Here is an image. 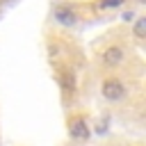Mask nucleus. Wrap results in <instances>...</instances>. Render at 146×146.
<instances>
[{"label":"nucleus","mask_w":146,"mask_h":146,"mask_svg":"<svg viewBox=\"0 0 146 146\" xmlns=\"http://www.w3.org/2000/svg\"><path fill=\"white\" fill-rule=\"evenodd\" d=\"M128 94V89L119 82V80H105L103 82V96L107 100H123Z\"/></svg>","instance_id":"f03ea898"},{"label":"nucleus","mask_w":146,"mask_h":146,"mask_svg":"<svg viewBox=\"0 0 146 146\" xmlns=\"http://www.w3.org/2000/svg\"><path fill=\"white\" fill-rule=\"evenodd\" d=\"M121 21H125V23L135 21V11H130V9H128V11H123V14H121Z\"/></svg>","instance_id":"0eeeda50"},{"label":"nucleus","mask_w":146,"mask_h":146,"mask_svg":"<svg viewBox=\"0 0 146 146\" xmlns=\"http://www.w3.org/2000/svg\"><path fill=\"white\" fill-rule=\"evenodd\" d=\"M132 34H135L137 39H144V34H146V16H137V18H135Z\"/></svg>","instance_id":"39448f33"},{"label":"nucleus","mask_w":146,"mask_h":146,"mask_svg":"<svg viewBox=\"0 0 146 146\" xmlns=\"http://www.w3.org/2000/svg\"><path fill=\"white\" fill-rule=\"evenodd\" d=\"M0 7H2V0H0Z\"/></svg>","instance_id":"6e6552de"},{"label":"nucleus","mask_w":146,"mask_h":146,"mask_svg":"<svg viewBox=\"0 0 146 146\" xmlns=\"http://www.w3.org/2000/svg\"><path fill=\"white\" fill-rule=\"evenodd\" d=\"M71 137L73 139H87L89 137V128H87V123L82 119L71 121Z\"/></svg>","instance_id":"20e7f679"},{"label":"nucleus","mask_w":146,"mask_h":146,"mask_svg":"<svg viewBox=\"0 0 146 146\" xmlns=\"http://www.w3.org/2000/svg\"><path fill=\"white\" fill-rule=\"evenodd\" d=\"M52 16H55V21H57L59 25H64V27H73V25L78 23V11H75L71 5H57L55 11H52Z\"/></svg>","instance_id":"f257e3e1"},{"label":"nucleus","mask_w":146,"mask_h":146,"mask_svg":"<svg viewBox=\"0 0 146 146\" xmlns=\"http://www.w3.org/2000/svg\"><path fill=\"white\" fill-rule=\"evenodd\" d=\"M123 5H125V0H98V2H96V7H98V9H103V11L119 9V7H123Z\"/></svg>","instance_id":"423d86ee"},{"label":"nucleus","mask_w":146,"mask_h":146,"mask_svg":"<svg viewBox=\"0 0 146 146\" xmlns=\"http://www.w3.org/2000/svg\"><path fill=\"white\" fill-rule=\"evenodd\" d=\"M123 48H119V46H110L105 52H103V62L107 64V66H119L121 62H123Z\"/></svg>","instance_id":"7ed1b4c3"}]
</instances>
